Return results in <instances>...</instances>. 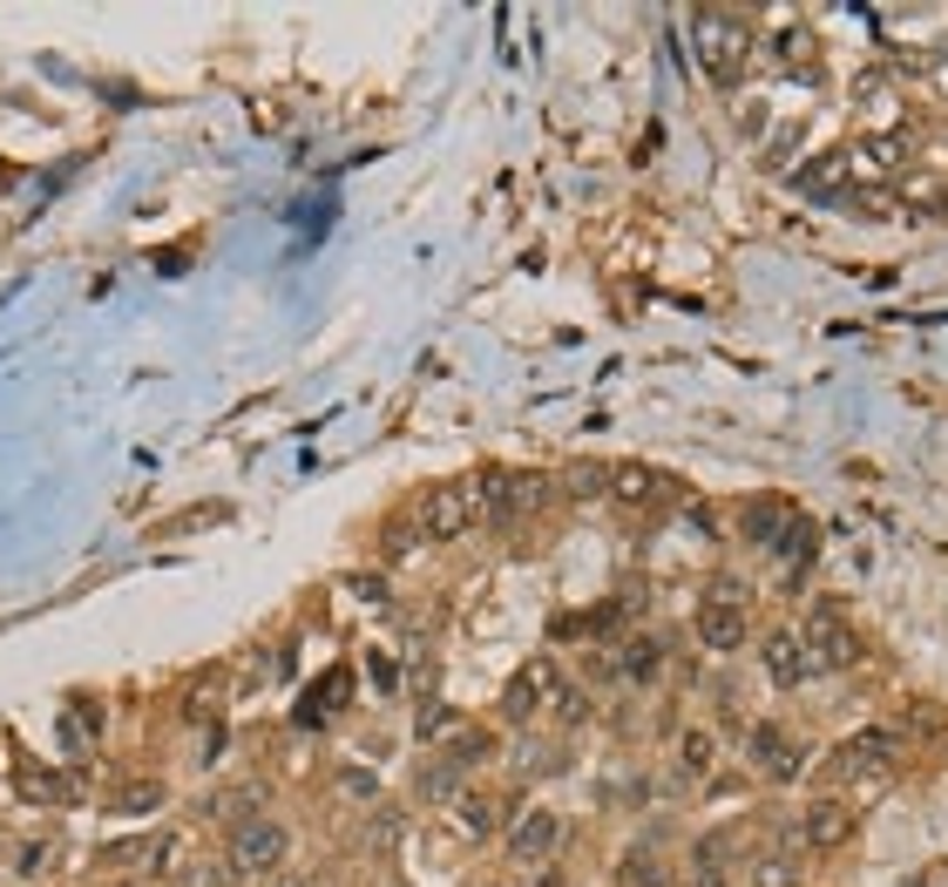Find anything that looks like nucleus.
I'll use <instances>...</instances> for the list:
<instances>
[{
  "label": "nucleus",
  "instance_id": "f257e3e1",
  "mask_svg": "<svg viewBox=\"0 0 948 887\" xmlns=\"http://www.w3.org/2000/svg\"><path fill=\"white\" fill-rule=\"evenodd\" d=\"M691 48H698V69H705L711 82H739L746 62H752V28H746V14L698 8V14H691Z\"/></svg>",
  "mask_w": 948,
  "mask_h": 887
},
{
  "label": "nucleus",
  "instance_id": "f03ea898",
  "mask_svg": "<svg viewBox=\"0 0 948 887\" xmlns=\"http://www.w3.org/2000/svg\"><path fill=\"white\" fill-rule=\"evenodd\" d=\"M285 860H292V826H285V820H271V813H258V820L231 826V847H225V867H231L238 880H271V874H285Z\"/></svg>",
  "mask_w": 948,
  "mask_h": 887
},
{
  "label": "nucleus",
  "instance_id": "7ed1b4c3",
  "mask_svg": "<svg viewBox=\"0 0 948 887\" xmlns=\"http://www.w3.org/2000/svg\"><path fill=\"white\" fill-rule=\"evenodd\" d=\"M746 542L765 549V556L786 563V570H800L813 556V529L793 502H746Z\"/></svg>",
  "mask_w": 948,
  "mask_h": 887
},
{
  "label": "nucleus",
  "instance_id": "20e7f679",
  "mask_svg": "<svg viewBox=\"0 0 948 887\" xmlns=\"http://www.w3.org/2000/svg\"><path fill=\"white\" fill-rule=\"evenodd\" d=\"M895 752H902V739L887 732V726H867V732H854L847 745H833V759H826V780H833V793L887 780V772H895Z\"/></svg>",
  "mask_w": 948,
  "mask_h": 887
},
{
  "label": "nucleus",
  "instance_id": "39448f33",
  "mask_svg": "<svg viewBox=\"0 0 948 887\" xmlns=\"http://www.w3.org/2000/svg\"><path fill=\"white\" fill-rule=\"evenodd\" d=\"M414 522H420V535H427V542H455V535L481 529V494H475V474H461V481H434V488L420 494Z\"/></svg>",
  "mask_w": 948,
  "mask_h": 887
},
{
  "label": "nucleus",
  "instance_id": "423d86ee",
  "mask_svg": "<svg viewBox=\"0 0 948 887\" xmlns=\"http://www.w3.org/2000/svg\"><path fill=\"white\" fill-rule=\"evenodd\" d=\"M800 644H806V657H813V678H820V671H854V664L867 657L861 630L847 624V609H833V603H820L813 617H806Z\"/></svg>",
  "mask_w": 948,
  "mask_h": 887
},
{
  "label": "nucleus",
  "instance_id": "0eeeda50",
  "mask_svg": "<svg viewBox=\"0 0 948 887\" xmlns=\"http://www.w3.org/2000/svg\"><path fill=\"white\" fill-rule=\"evenodd\" d=\"M691 630H698V644H705L711 657H732V650H746L752 617H746V596H739V583H711V596L698 603Z\"/></svg>",
  "mask_w": 948,
  "mask_h": 887
},
{
  "label": "nucleus",
  "instance_id": "6e6552de",
  "mask_svg": "<svg viewBox=\"0 0 948 887\" xmlns=\"http://www.w3.org/2000/svg\"><path fill=\"white\" fill-rule=\"evenodd\" d=\"M746 765L759 772V780H772V786H793L800 772H806V752H800L793 732H779L772 718H759V726L746 732Z\"/></svg>",
  "mask_w": 948,
  "mask_h": 887
},
{
  "label": "nucleus",
  "instance_id": "1a4fd4ad",
  "mask_svg": "<svg viewBox=\"0 0 948 887\" xmlns=\"http://www.w3.org/2000/svg\"><path fill=\"white\" fill-rule=\"evenodd\" d=\"M555 847H563V813L555 806H522L515 826H509V867H549Z\"/></svg>",
  "mask_w": 948,
  "mask_h": 887
},
{
  "label": "nucleus",
  "instance_id": "9d476101",
  "mask_svg": "<svg viewBox=\"0 0 948 887\" xmlns=\"http://www.w3.org/2000/svg\"><path fill=\"white\" fill-rule=\"evenodd\" d=\"M854 826H861V813L847 806V793H820V800H806V806H800V841H806L813 854L847 847V841H854Z\"/></svg>",
  "mask_w": 948,
  "mask_h": 887
},
{
  "label": "nucleus",
  "instance_id": "9b49d317",
  "mask_svg": "<svg viewBox=\"0 0 948 887\" xmlns=\"http://www.w3.org/2000/svg\"><path fill=\"white\" fill-rule=\"evenodd\" d=\"M555 691H563V671H555L549 657H529L509 678V691H501V718H509V726H529L542 705H555Z\"/></svg>",
  "mask_w": 948,
  "mask_h": 887
},
{
  "label": "nucleus",
  "instance_id": "f8f14e48",
  "mask_svg": "<svg viewBox=\"0 0 948 887\" xmlns=\"http://www.w3.org/2000/svg\"><path fill=\"white\" fill-rule=\"evenodd\" d=\"M759 664H765V678H772L779 691H800V685L813 678V657H806L800 630H772V637L759 644Z\"/></svg>",
  "mask_w": 948,
  "mask_h": 887
},
{
  "label": "nucleus",
  "instance_id": "ddd939ff",
  "mask_svg": "<svg viewBox=\"0 0 948 887\" xmlns=\"http://www.w3.org/2000/svg\"><path fill=\"white\" fill-rule=\"evenodd\" d=\"M664 494H671V481H664L657 468H644V461H617V468H610V502H617V509H657Z\"/></svg>",
  "mask_w": 948,
  "mask_h": 887
},
{
  "label": "nucleus",
  "instance_id": "4468645a",
  "mask_svg": "<svg viewBox=\"0 0 948 887\" xmlns=\"http://www.w3.org/2000/svg\"><path fill=\"white\" fill-rule=\"evenodd\" d=\"M908 163V143L902 136H861L854 149H847V170H861V177H895Z\"/></svg>",
  "mask_w": 948,
  "mask_h": 887
},
{
  "label": "nucleus",
  "instance_id": "2eb2a0df",
  "mask_svg": "<svg viewBox=\"0 0 948 887\" xmlns=\"http://www.w3.org/2000/svg\"><path fill=\"white\" fill-rule=\"evenodd\" d=\"M610 671H617L624 685H650V678L664 671V644H657V637H631V644H617Z\"/></svg>",
  "mask_w": 948,
  "mask_h": 887
},
{
  "label": "nucleus",
  "instance_id": "dca6fc26",
  "mask_svg": "<svg viewBox=\"0 0 948 887\" xmlns=\"http://www.w3.org/2000/svg\"><path fill=\"white\" fill-rule=\"evenodd\" d=\"M887 190H895L902 204H948V184H941V170H928V163H902L895 177H887Z\"/></svg>",
  "mask_w": 948,
  "mask_h": 887
},
{
  "label": "nucleus",
  "instance_id": "f3484780",
  "mask_svg": "<svg viewBox=\"0 0 948 887\" xmlns=\"http://www.w3.org/2000/svg\"><path fill=\"white\" fill-rule=\"evenodd\" d=\"M746 887H800V854L793 847H759L746 867Z\"/></svg>",
  "mask_w": 948,
  "mask_h": 887
},
{
  "label": "nucleus",
  "instance_id": "a211bd4d",
  "mask_svg": "<svg viewBox=\"0 0 948 887\" xmlns=\"http://www.w3.org/2000/svg\"><path fill=\"white\" fill-rule=\"evenodd\" d=\"M711 765H718V739H711L705 726H691V732L678 739V772H685V780H705Z\"/></svg>",
  "mask_w": 948,
  "mask_h": 887
},
{
  "label": "nucleus",
  "instance_id": "6ab92c4d",
  "mask_svg": "<svg viewBox=\"0 0 948 887\" xmlns=\"http://www.w3.org/2000/svg\"><path fill=\"white\" fill-rule=\"evenodd\" d=\"M108 867H149V860H170V834H149V841H116L102 847Z\"/></svg>",
  "mask_w": 948,
  "mask_h": 887
},
{
  "label": "nucleus",
  "instance_id": "aec40b11",
  "mask_svg": "<svg viewBox=\"0 0 948 887\" xmlns=\"http://www.w3.org/2000/svg\"><path fill=\"white\" fill-rule=\"evenodd\" d=\"M772 54H779V48H772ZM779 62H786L793 75H806V82H813V75H820V54H813V34H806V28H793V34H786V54H779Z\"/></svg>",
  "mask_w": 948,
  "mask_h": 887
},
{
  "label": "nucleus",
  "instance_id": "412c9836",
  "mask_svg": "<svg viewBox=\"0 0 948 887\" xmlns=\"http://www.w3.org/2000/svg\"><path fill=\"white\" fill-rule=\"evenodd\" d=\"M488 752H494V739H488V732H455V739H448V765H455V772L481 765Z\"/></svg>",
  "mask_w": 948,
  "mask_h": 887
},
{
  "label": "nucleus",
  "instance_id": "4be33fe9",
  "mask_svg": "<svg viewBox=\"0 0 948 887\" xmlns=\"http://www.w3.org/2000/svg\"><path fill=\"white\" fill-rule=\"evenodd\" d=\"M461 826H468V834H494V826H501V800L468 793V800H461Z\"/></svg>",
  "mask_w": 948,
  "mask_h": 887
},
{
  "label": "nucleus",
  "instance_id": "5701e85b",
  "mask_svg": "<svg viewBox=\"0 0 948 887\" xmlns=\"http://www.w3.org/2000/svg\"><path fill=\"white\" fill-rule=\"evenodd\" d=\"M225 880H231V867H217V860H184L170 887H225Z\"/></svg>",
  "mask_w": 948,
  "mask_h": 887
},
{
  "label": "nucleus",
  "instance_id": "b1692460",
  "mask_svg": "<svg viewBox=\"0 0 948 887\" xmlns=\"http://www.w3.org/2000/svg\"><path fill=\"white\" fill-rule=\"evenodd\" d=\"M624 887H671V880H664V867H657V860L631 854V860H624Z\"/></svg>",
  "mask_w": 948,
  "mask_h": 887
},
{
  "label": "nucleus",
  "instance_id": "393cba45",
  "mask_svg": "<svg viewBox=\"0 0 948 887\" xmlns=\"http://www.w3.org/2000/svg\"><path fill=\"white\" fill-rule=\"evenodd\" d=\"M149 806H163V786L136 780V786H123V806H116V813H149Z\"/></svg>",
  "mask_w": 948,
  "mask_h": 887
},
{
  "label": "nucleus",
  "instance_id": "a878e982",
  "mask_svg": "<svg viewBox=\"0 0 948 887\" xmlns=\"http://www.w3.org/2000/svg\"><path fill=\"white\" fill-rule=\"evenodd\" d=\"M440 732H461V718H455L448 705H427V711H420V739H440Z\"/></svg>",
  "mask_w": 948,
  "mask_h": 887
},
{
  "label": "nucleus",
  "instance_id": "bb28decb",
  "mask_svg": "<svg viewBox=\"0 0 948 887\" xmlns=\"http://www.w3.org/2000/svg\"><path fill=\"white\" fill-rule=\"evenodd\" d=\"M14 874H21V880L48 874V847H41V841H28V847H21V860H14Z\"/></svg>",
  "mask_w": 948,
  "mask_h": 887
},
{
  "label": "nucleus",
  "instance_id": "cd10ccee",
  "mask_svg": "<svg viewBox=\"0 0 948 887\" xmlns=\"http://www.w3.org/2000/svg\"><path fill=\"white\" fill-rule=\"evenodd\" d=\"M340 786H346L353 800H373V780H366V772H346V780H340Z\"/></svg>",
  "mask_w": 948,
  "mask_h": 887
},
{
  "label": "nucleus",
  "instance_id": "c85d7f7f",
  "mask_svg": "<svg viewBox=\"0 0 948 887\" xmlns=\"http://www.w3.org/2000/svg\"><path fill=\"white\" fill-rule=\"evenodd\" d=\"M264 887H305V880H299V874H271Z\"/></svg>",
  "mask_w": 948,
  "mask_h": 887
}]
</instances>
